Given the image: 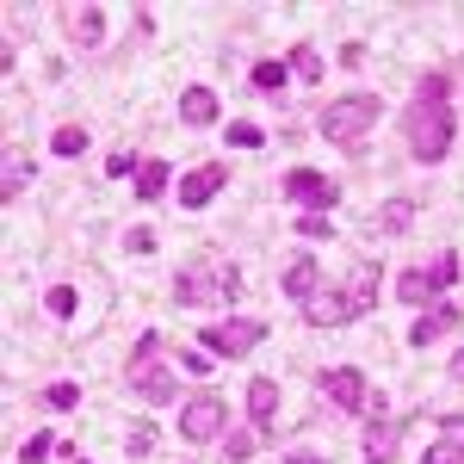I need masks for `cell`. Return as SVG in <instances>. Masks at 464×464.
<instances>
[{"instance_id": "6da1fadb", "label": "cell", "mask_w": 464, "mask_h": 464, "mask_svg": "<svg viewBox=\"0 0 464 464\" xmlns=\"http://www.w3.org/2000/svg\"><path fill=\"white\" fill-rule=\"evenodd\" d=\"M452 87H446V74H428L421 81V93L409 100L402 111V130H409V155L415 161H446V149H452V100H446Z\"/></svg>"}, {"instance_id": "7a4b0ae2", "label": "cell", "mask_w": 464, "mask_h": 464, "mask_svg": "<svg viewBox=\"0 0 464 464\" xmlns=\"http://www.w3.org/2000/svg\"><path fill=\"white\" fill-rule=\"evenodd\" d=\"M372 304H378V273H372V266H359L347 285H322L316 297L304 304V322H310V328H347V322L365 316Z\"/></svg>"}, {"instance_id": "3957f363", "label": "cell", "mask_w": 464, "mask_h": 464, "mask_svg": "<svg viewBox=\"0 0 464 464\" xmlns=\"http://www.w3.org/2000/svg\"><path fill=\"white\" fill-rule=\"evenodd\" d=\"M236 291H242V273H236L229 260L205 254V260H186V266H179L174 304H186V310H211V304H236Z\"/></svg>"}, {"instance_id": "277c9868", "label": "cell", "mask_w": 464, "mask_h": 464, "mask_svg": "<svg viewBox=\"0 0 464 464\" xmlns=\"http://www.w3.org/2000/svg\"><path fill=\"white\" fill-rule=\"evenodd\" d=\"M378 118H384V100L378 93H341L334 106H322V137L328 143H359Z\"/></svg>"}, {"instance_id": "5b68a950", "label": "cell", "mask_w": 464, "mask_h": 464, "mask_svg": "<svg viewBox=\"0 0 464 464\" xmlns=\"http://www.w3.org/2000/svg\"><path fill=\"white\" fill-rule=\"evenodd\" d=\"M459 279V254H440L433 266H409V273H396V297L402 304H421V310H433V297Z\"/></svg>"}, {"instance_id": "8992f818", "label": "cell", "mask_w": 464, "mask_h": 464, "mask_svg": "<svg viewBox=\"0 0 464 464\" xmlns=\"http://www.w3.org/2000/svg\"><path fill=\"white\" fill-rule=\"evenodd\" d=\"M223 428H229L223 396H192V402H179V440H186V446H211V440H223Z\"/></svg>"}, {"instance_id": "52a82bcc", "label": "cell", "mask_w": 464, "mask_h": 464, "mask_svg": "<svg viewBox=\"0 0 464 464\" xmlns=\"http://www.w3.org/2000/svg\"><path fill=\"white\" fill-rule=\"evenodd\" d=\"M260 334H266V322H254V316L217 322V328H205V353L211 359H242V353L260 347Z\"/></svg>"}, {"instance_id": "ba28073f", "label": "cell", "mask_w": 464, "mask_h": 464, "mask_svg": "<svg viewBox=\"0 0 464 464\" xmlns=\"http://www.w3.org/2000/svg\"><path fill=\"white\" fill-rule=\"evenodd\" d=\"M285 198H291V205H304L310 217H328L341 192H334V179L316 174V168H291V174H285Z\"/></svg>"}, {"instance_id": "9c48e42d", "label": "cell", "mask_w": 464, "mask_h": 464, "mask_svg": "<svg viewBox=\"0 0 464 464\" xmlns=\"http://www.w3.org/2000/svg\"><path fill=\"white\" fill-rule=\"evenodd\" d=\"M322 396H328L341 415H365L372 384H365V372H359V365H334V372H322Z\"/></svg>"}, {"instance_id": "30bf717a", "label": "cell", "mask_w": 464, "mask_h": 464, "mask_svg": "<svg viewBox=\"0 0 464 464\" xmlns=\"http://www.w3.org/2000/svg\"><path fill=\"white\" fill-rule=\"evenodd\" d=\"M130 384L143 391V402H174L179 396V378L168 365H155V359H130Z\"/></svg>"}, {"instance_id": "8fae6325", "label": "cell", "mask_w": 464, "mask_h": 464, "mask_svg": "<svg viewBox=\"0 0 464 464\" xmlns=\"http://www.w3.org/2000/svg\"><path fill=\"white\" fill-rule=\"evenodd\" d=\"M63 32H69L74 50H100V37H106V13H100V6H63Z\"/></svg>"}, {"instance_id": "7c38bea8", "label": "cell", "mask_w": 464, "mask_h": 464, "mask_svg": "<svg viewBox=\"0 0 464 464\" xmlns=\"http://www.w3.org/2000/svg\"><path fill=\"white\" fill-rule=\"evenodd\" d=\"M217 192H223V168L205 161V168H192V174L179 179V211H205Z\"/></svg>"}, {"instance_id": "4fadbf2b", "label": "cell", "mask_w": 464, "mask_h": 464, "mask_svg": "<svg viewBox=\"0 0 464 464\" xmlns=\"http://www.w3.org/2000/svg\"><path fill=\"white\" fill-rule=\"evenodd\" d=\"M279 291H285L291 304H310V297L322 291V266L310 260V254H297V260L285 266V279H279Z\"/></svg>"}, {"instance_id": "5bb4252c", "label": "cell", "mask_w": 464, "mask_h": 464, "mask_svg": "<svg viewBox=\"0 0 464 464\" xmlns=\"http://www.w3.org/2000/svg\"><path fill=\"white\" fill-rule=\"evenodd\" d=\"M459 328V310L452 304H433V310H421V322L409 328V347H433L440 334H452Z\"/></svg>"}, {"instance_id": "9a60e30c", "label": "cell", "mask_w": 464, "mask_h": 464, "mask_svg": "<svg viewBox=\"0 0 464 464\" xmlns=\"http://www.w3.org/2000/svg\"><path fill=\"white\" fill-rule=\"evenodd\" d=\"M179 118H186L192 130L217 124V93H211V87H186V93H179Z\"/></svg>"}, {"instance_id": "2e32d148", "label": "cell", "mask_w": 464, "mask_h": 464, "mask_svg": "<svg viewBox=\"0 0 464 464\" xmlns=\"http://www.w3.org/2000/svg\"><path fill=\"white\" fill-rule=\"evenodd\" d=\"M273 415H279V384L273 378H254L248 384V421L254 428H273Z\"/></svg>"}, {"instance_id": "e0dca14e", "label": "cell", "mask_w": 464, "mask_h": 464, "mask_svg": "<svg viewBox=\"0 0 464 464\" xmlns=\"http://www.w3.org/2000/svg\"><path fill=\"white\" fill-rule=\"evenodd\" d=\"M25 186H32V161H25L19 149H6V168H0V192H6V198H19Z\"/></svg>"}, {"instance_id": "ac0fdd59", "label": "cell", "mask_w": 464, "mask_h": 464, "mask_svg": "<svg viewBox=\"0 0 464 464\" xmlns=\"http://www.w3.org/2000/svg\"><path fill=\"white\" fill-rule=\"evenodd\" d=\"M409 223H415V198H391V205L378 211V229H384V236H402Z\"/></svg>"}, {"instance_id": "d6986e66", "label": "cell", "mask_w": 464, "mask_h": 464, "mask_svg": "<svg viewBox=\"0 0 464 464\" xmlns=\"http://www.w3.org/2000/svg\"><path fill=\"white\" fill-rule=\"evenodd\" d=\"M291 74H297L304 87H316V81H322V56H316V44H297V50H291Z\"/></svg>"}, {"instance_id": "ffe728a7", "label": "cell", "mask_w": 464, "mask_h": 464, "mask_svg": "<svg viewBox=\"0 0 464 464\" xmlns=\"http://www.w3.org/2000/svg\"><path fill=\"white\" fill-rule=\"evenodd\" d=\"M285 74H291V63H273V56H266V63H254V93H279V87H285Z\"/></svg>"}, {"instance_id": "44dd1931", "label": "cell", "mask_w": 464, "mask_h": 464, "mask_svg": "<svg viewBox=\"0 0 464 464\" xmlns=\"http://www.w3.org/2000/svg\"><path fill=\"white\" fill-rule=\"evenodd\" d=\"M168 192V161H143L137 168V198H161Z\"/></svg>"}, {"instance_id": "7402d4cb", "label": "cell", "mask_w": 464, "mask_h": 464, "mask_svg": "<svg viewBox=\"0 0 464 464\" xmlns=\"http://www.w3.org/2000/svg\"><path fill=\"white\" fill-rule=\"evenodd\" d=\"M223 143H229V149H260V143H266V130H260V124H248V118H236V124L223 130Z\"/></svg>"}, {"instance_id": "603a6c76", "label": "cell", "mask_w": 464, "mask_h": 464, "mask_svg": "<svg viewBox=\"0 0 464 464\" xmlns=\"http://www.w3.org/2000/svg\"><path fill=\"white\" fill-rule=\"evenodd\" d=\"M44 304H50V316H56V322H69L74 310H81V291H74V285H50Z\"/></svg>"}, {"instance_id": "cb8c5ba5", "label": "cell", "mask_w": 464, "mask_h": 464, "mask_svg": "<svg viewBox=\"0 0 464 464\" xmlns=\"http://www.w3.org/2000/svg\"><path fill=\"white\" fill-rule=\"evenodd\" d=\"M254 446H260V433H229V440H223V459H229V464H248Z\"/></svg>"}, {"instance_id": "d4e9b609", "label": "cell", "mask_w": 464, "mask_h": 464, "mask_svg": "<svg viewBox=\"0 0 464 464\" xmlns=\"http://www.w3.org/2000/svg\"><path fill=\"white\" fill-rule=\"evenodd\" d=\"M124 452H130V459H149V452H155V428H149V421H137V428L124 433Z\"/></svg>"}, {"instance_id": "484cf974", "label": "cell", "mask_w": 464, "mask_h": 464, "mask_svg": "<svg viewBox=\"0 0 464 464\" xmlns=\"http://www.w3.org/2000/svg\"><path fill=\"white\" fill-rule=\"evenodd\" d=\"M50 149H56V155H81V149H87V130H81V124H63V130L50 137Z\"/></svg>"}, {"instance_id": "4316f807", "label": "cell", "mask_w": 464, "mask_h": 464, "mask_svg": "<svg viewBox=\"0 0 464 464\" xmlns=\"http://www.w3.org/2000/svg\"><path fill=\"white\" fill-rule=\"evenodd\" d=\"M50 452H63V446H56L50 433H32V440L19 446V459H25V464H44V459H50Z\"/></svg>"}, {"instance_id": "83f0119b", "label": "cell", "mask_w": 464, "mask_h": 464, "mask_svg": "<svg viewBox=\"0 0 464 464\" xmlns=\"http://www.w3.org/2000/svg\"><path fill=\"white\" fill-rule=\"evenodd\" d=\"M44 402H50L56 415H69L74 402H81V391H74V384H44Z\"/></svg>"}, {"instance_id": "f1b7e54d", "label": "cell", "mask_w": 464, "mask_h": 464, "mask_svg": "<svg viewBox=\"0 0 464 464\" xmlns=\"http://www.w3.org/2000/svg\"><path fill=\"white\" fill-rule=\"evenodd\" d=\"M297 236H304V242H322V236H328V217H297Z\"/></svg>"}, {"instance_id": "f546056e", "label": "cell", "mask_w": 464, "mask_h": 464, "mask_svg": "<svg viewBox=\"0 0 464 464\" xmlns=\"http://www.w3.org/2000/svg\"><path fill=\"white\" fill-rule=\"evenodd\" d=\"M124 248H130V254H155V229H143V223H137V229L124 236Z\"/></svg>"}, {"instance_id": "4dcf8cb0", "label": "cell", "mask_w": 464, "mask_h": 464, "mask_svg": "<svg viewBox=\"0 0 464 464\" xmlns=\"http://www.w3.org/2000/svg\"><path fill=\"white\" fill-rule=\"evenodd\" d=\"M421 464H459V452H452V446H428V452H421Z\"/></svg>"}, {"instance_id": "1f68e13d", "label": "cell", "mask_w": 464, "mask_h": 464, "mask_svg": "<svg viewBox=\"0 0 464 464\" xmlns=\"http://www.w3.org/2000/svg\"><path fill=\"white\" fill-rule=\"evenodd\" d=\"M106 174H137V155H124V149H118V155L106 161Z\"/></svg>"}, {"instance_id": "d6a6232c", "label": "cell", "mask_w": 464, "mask_h": 464, "mask_svg": "<svg viewBox=\"0 0 464 464\" xmlns=\"http://www.w3.org/2000/svg\"><path fill=\"white\" fill-rule=\"evenodd\" d=\"M452 384H464V347L452 353Z\"/></svg>"}, {"instance_id": "836d02e7", "label": "cell", "mask_w": 464, "mask_h": 464, "mask_svg": "<svg viewBox=\"0 0 464 464\" xmlns=\"http://www.w3.org/2000/svg\"><path fill=\"white\" fill-rule=\"evenodd\" d=\"M285 464H322V459H316V452H291Z\"/></svg>"}, {"instance_id": "e575fe53", "label": "cell", "mask_w": 464, "mask_h": 464, "mask_svg": "<svg viewBox=\"0 0 464 464\" xmlns=\"http://www.w3.org/2000/svg\"><path fill=\"white\" fill-rule=\"evenodd\" d=\"M452 452H459V464H464V433H452Z\"/></svg>"}, {"instance_id": "d590c367", "label": "cell", "mask_w": 464, "mask_h": 464, "mask_svg": "<svg viewBox=\"0 0 464 464\" xmlns=\"http://www.w3.org/2000/svg\"><path fill=\"white\" fill-rule=\"evenodd\" d=\"M365 464H391V459H365Z\"/></svg>"}, {"instance_id": "8d00e7d4", "label": "cell", "mask_w": 464, "mask_h": 464, "mask_svg": "<svg viewBox=\"0 0 464 464\" xmlns=\"http://www.w3.org/2000/svg\"><path fill=\"white\" fill-rule=\"evenodd\" d=\"M74 464H87V459H74Z\"/></svg>"}]
</instances>
